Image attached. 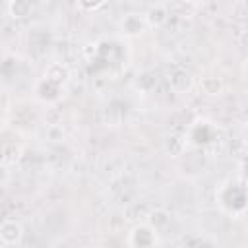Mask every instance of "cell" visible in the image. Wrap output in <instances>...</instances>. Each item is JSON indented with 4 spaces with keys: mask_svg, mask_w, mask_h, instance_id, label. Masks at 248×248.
Here are the masks:
<instances>
[{
    "mask_svg": "<svg viewBox=\"0 0 248 248\" xmlns=\"http://www.w3.org/2000/svg\"><path fill=\"white\" fill-rule=\"evenodd\" d=\"M157 242V234L149 225H136L130 232L132 248H151Z\"/></svg>",
    "mask_w": 248,
    "mask_h": 248,
    "instance_id": "1",
    "label": "cell"
},
{
    "mask_svg": "<svg viewBox=\"0 0 248 248\" xmlns=\"http://www.w3.org/2000/svg\"><path fill=\"white\" fill-rule=\"evenodd\" d=\"M103 6H107V4L105 2H79V8L81 10H89V12H95V10L103 8Z\"/></svg>",
    "mask_w": 248,
    "mask_h": 248,
    "instance_id": "11",
    "label": "cell"
},
{
    "mask_svg": "<svg viewBox=\"0 0 248 248\" xmlns=\"http://www.w3.org/2000/svg\"><path fill=\"white\" fill-rule=\"evenodd\" d=\"M169 83H170V89L174 93H186L192 89L194 85V78L186 72V70H174L169 78Z\"/></svg>",
    "mask_w": 248,
    "mask_h": 248,
    "instance_id": "5",
    "label": "cell"
},
{
    "mask_svg": "<svg viewBox=\"0 0 248 248\" xmlns=\"http://www.w3.org/2000/svg\"><path fill=\"white\" fill-rule=\"evenodd\" d=\"M143 19H145L147 27H159L169 19V10L163 4H155L143 14Z\"/></svg>",
    "mask_w": 248,
    "mask_h": 248,
    "instance_id": "6",
    "label": "cell"
},
{
    "mask_svg": "<svg viewBox=\"0 0 248 248\" xmlns=\"http://www.w3.org/2000/svg\"><path fill=\"white\" fill-rule=\"evenodd\" d=\"M170 223V213L167 209H151L149 215H147V225L153 229V231H161L165 229L167 225Z\"/></svg>",
    "mask_w": 248,
    "mask_h": 248,
    "instance_id": "7",
    "label": "cell"
},
{
    "mask_svg": "<svg viewBox=\"0 0 248 248\" xmlns=\"http://www.w3.org/2000/svg\"><path fill=\"white\" fill-rule=\"evenodd\" d=\"M6 178H8V169H6L4 163H0V184L6 182Z\"/></svg>",
    "mask_w": 248,
    "mask_h": 248,
    "instance_id": "12",
    "label": "cell"
},
{
    "mask_svg": "<svg viewBox=\"0 0 248 248\" xmlns=\"http://www.w3.org/2000/svg\"><path fill=\"white\" fill-rule=\"evenodd\" d=\"M21 236H23V227H21L19 221L6 219V221L0 223V240L4 244L14 246V244H17L21 240Z\"/></svg>",
    "mask_w": 248,
    "mask_h": 248,
    "instance_id": "2",
    "label": "cell"
},
{
    "mask_svg": "<svg viewBox=\"0 0 248 248\" xmlns=\"http://www.w3.org/2000/svg\"><path fill=\"white\" fill-rule=\"evenodd\" d=\"M120 29H122V33L128 35V37H138V35H141V33L147 29V23H145V19H143L141 14L132 12V14H126V16L120 19Z\"/></svg>",
    "mask_w": 248,
    "mask_h": 248,
    "instance_id": "3",
    "label": "cell"
},
{
    "mask_svg": "<svg viewBox=\"0 0 248 248\" xmlns=\"http://www.w3.org/2000/svg\"><path fill=\"white\" fill-rule=\"evenodd\" d=\"M174 248H184V246H174Z\"/></svg>",
    "mask_w": 248,
    "mask_h": 248,
    "instance_id": "13",
    "label": "cell"
},
{
    "mask_svg": "<svg viewBox=\"0 0 248 248\" xmlns=\"http://www.w3.org/2000/svg\"><path fill=\"white\" fill-rule=\"evenodd\" d=\"M184 145H186V140H184V138H180V136H170V138L165 141V149H167V153H170L172 157L182 155Z\"/></svg>",
    "mask_w": 248,
    "mask_h": 248,
    "instance_id": "10",
    "label": "cell"
},
{
    "mask_svg": "<svg viewBox=\"0 0 248 248\" xmlns=\"http://www.w3.org/2000/svg\"><path fill=\"white\" fill-rule=\"evenodd\" d=\"M200 89H202L205 95L215 97V95H221V93H223V81H221L219 78H202Z\"/></svg>",
    "mask_w": 248,
    "mask_h": 248,
    "instance_id": "8",
    "label": "cell"
},
{
    "mask_svg": "<svg viewBox=\"0 0 248 248\" xmlns=\"http://www.w3.org/2000/svg\"><path fill=\"white\" fill-rule=\"evenodd\" d=\"M31 2L29 0H14V2H10L8 4V12H10V16L12 17H25V16H29L31 14Z\"/></svg>",
    "mask_w": 248,
    "mask_h": 248,
    "instance_id": "9",
    "label": "cell"
},
{
    "mask_svg": "<svg viewBox=\"0 0 248 248\" xmlns=\"http://www.w3.org/2000/svg\"><path fill=\"white\" fill-rule=\"evenodd\" d=\"M43 79L52 83V85H56V87H60V85H64L70 79V68L66 64H62V62H54V64H50L46 68Z\"/></svg>",
    "mask_w": 248,
    "mask_h": 248,
    "instance_id": "4",
    "label": "cell"
}]
</instances>
